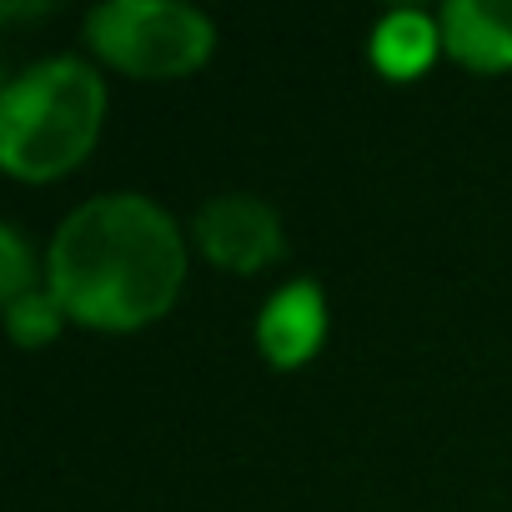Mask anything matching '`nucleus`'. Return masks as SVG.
<instances>
[{
	"mask_svg": "<svg viewBox=\"0 0 512 512\" xmlns=\"http://www.w3.org/2000/svg\"><path fill=\"white\" fill-rule=\"evenodd\" d=\"M442 26V51L477 71V76H502L512 71V0H447L437 11Z\"/></svg>",
	"mask_w": 512,
	"mask_h": 512,
	"instance_id": "obj_5",
	"label": "nucleus"
},
{
	"mask_svg": "<svg viewBox=\"0 0 512 512\" xmlns=\"http://www.w3.org/2000/svg\"><path fill=\"white\" fill-rule=\"evenodd\" d=\"M6 322H11V337H16L21 347H46V342L61 337V327H66L71 317L61 312V302L51 297V287H36L31 297H21V302L6 307Z\"/></svg>",
	"mask_w": 512,
	"mask_h": 512,
	"instance_id": "obj_8",
	"label": "nucleus"
},
{
	"mask_svg": "<svg viewBox=\"0 0 512 512\" xmlns=\"http://www.w3.org/2000/svg\"><path fill=\"white\" fill-rule=\"evenodd\" d=\"M106 81L81 56H46L0 91V166L16 181H61L101 141Z\"/></svg>",
	"mask_w": 512,
	"mask_h": 512,
	"instance_id": "obj_2",
	"label": "nucleus"
},
{
	"mask_svg": "<svg viewBox=\"0 0 512 512\" xmlns=\"http://www.w3.org/2000/svg\"><path fill=\"white\" fill-rule=\"evenodd\" d=\"M36 287H41L36 251H31L26 231L6 221V226H0V297H6V307H11V302L31 297Z\"/></svg>",
	"mask_w": 512,
	"mask_h": 512,
	"instance_id": "obj_9",
	"label": "nucleus"
},
{
	"mask_svg": "<svg viewBox=\"0 0 512 512\" xmlns=\"http://www.w3.org/2000/svg\"><path fill=\"white\" fill-rule=\"evenodd\" d=\"M191 241L206 256L211 267L251 277V272H267L272 262H282L287 251V231L272 201L251 196V191H226L211 196L196 221H191Z\"/></svg>",
	"mask_w": 512,
	"mask_h": 512,
	"instance_id": "obj_4",
	"label": "nucleus"
},
{
	"mask_svg": "<svg viewBox=\"0 0 512 512\" xmlns=\"http://www.w3.org/2000/svg\"><path fill=\"white\" fill-rule=\"evenodd\" d=\"M442 51V26L427 11H387L372 26V66L392 81L422 76Z\"/></svg>",
	"mask_w": 512,
	"mask_h": 512,
	"instance_id": "obj_7",
	"label": "nucleus"
},
{
	"mask_svg": "<svg viewBox=\"0 0 512 512\" xmlns=\"http://www.w3.org/2000/svg\"><path fill=\"white\" fill-rule=\"evenodd\" d=\"M91 51L136 81H181L216 51V26L186 0H101L86 16Z\"/></svg>",
	"mask_w": 512,
	"mask_h": 512,
	"instance_id": "obj_3",
	"label": "nucleus"
},
{
	"mask_svg": "<svg viewBox=\"0 0 512 512\" xmlns=\"http://www.w3.org/2000/svg\"><path fill=\"white\" fill-rule=\"evenodd\" d=\"M322 342H327V297L317 282L302 277L267 297L262 317H256V347L267 352L272 367H302Z\"/></svg>",
	"mask_w": 512,
	"mask_h": 512,
	"instance_id": "obj_6",
	"label": "nucleus"
},
{
	"mask_svg": "<svg viewBox=\"0 0 512 512\" xmlns=\"http://www.w3.org/2000/svg\"><path fill=\"white\" fill-rule=\"evenodd\" d=\"M186 282V236L176 216L141 191L81 201L51 236L46 287L61 312L91 332H141L161 322Z\"/></svg>",
	"mask_w": 512,
	"mask_h": 512,
	"instance_id": "obj_1",
	"label": "nucleus"
}]
</instances>
